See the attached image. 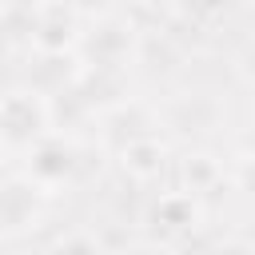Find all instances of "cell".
<instances>
[{"mask_svg": "<svg viewBox=\"0 0 255 255\" xmlns=\"http://www.w3.org/2000/svg\"><path fill=\"white\" fill-rule=\"evenodd\" d=\"M44 128H48V112H44V104H40L36 96L12 92V96L0 100V135H12V139H20V143H28V139H36Z\"/></svg>", "mask_w": 255, "mask_h": 255, "instance_id": "cell-1", "label": "cell"}, {"mask_svg": "<svg viewBox=\"0 0 255 255\" xmlns=\"http://www.w3.org/2000/svg\"><path fill=\"white\" fill-rule=\"evenodd\" d=\"M120 159H124V171H128L131 179L151 183V179H159L163 167H167V147H163L155 135H135V139H128V143L120 147Z\"/></svg>", "mask_w": 255, "mask_h": 255, "instance_id": "cell-2", "label": "cell"}, {"mask_svg": "<svg viewBox=\"0 0 255 255\" xmlns=\"http://www.w3.org/2000/svg\"><path fill=\"white\" fill-rule=\"evenodd\" d=\"M32 191H36V187L24 183V179H12V183L0 187V223H4V227H24V223H32V215H36V195H32Z\"/></svg>", "mask_w": 255, "mask_h": 255, "instance_id": "cell-3", "label": "cell"}, {"mask_svg": "<svg viewBox=\"0 0 255 255\" xmlns=\"http://www.w3.org/2000/svg\"><path fill=\"white\" fill-rule=\"evenodd\" d=\"M195 219H199V207L191 203V195H163L155 207V223H167V227H195Z\"/></svg>", "mask_w": 255, "mask_h": 255, "instance_id": "cell-4", "label": "cell"}, {"mask_svg": "<svg viewBox=\"0 0 255 255\" xmlns=\"http://www.w3.org/2000/svg\"><path fill=\"white\" fill-rule=\"evenodd\" d=\"M183 179L191 191H211L219 183V163L211 155H187L183 159Z\"/></svg>", "mask_w": 255, "mask_h": 255, "instance_id": "cell-5", "label": "cell"}]
</instances>
